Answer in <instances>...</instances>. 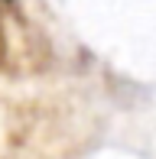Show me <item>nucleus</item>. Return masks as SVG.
<instances>
[{"instance_id": "1", "label": "nucleus", "mask_w": 156, "mask_h": 159, "mask_svg": "<svg viewBox=\"0 0 156 159\" xmlns=\"http://www.w3.org/2000/svg\"><path fill=\"white\" fill-rule=\"evenodd\" d=\"M7 59V36H3V23H0V65Z\"/></svg>"}]
</instances>
